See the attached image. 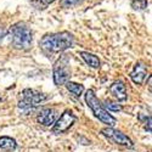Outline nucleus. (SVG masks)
Here are the masks:
<instances>
[{
	"label": "nucleus",
	"mask_w": 152,
	"mask_h": 152,
	"mask_svg": "<svg viewBox=\"0 0 152 152\" xmlns=\"http://www.w3.org/2000/svg\"><path fill=\"white\" fill-rule=\"evenodd\" d=\"M82 3V0H60L61 7H73Z\"/></svg>",
	"instance_id": "nucleus-17"
},
{
	"label": "nucleus",
	"mask_w": 152,
	"mask_h": 152,
	"mask_svg": "<svg viewBox=\"0 0 152 152\" xmlns=\"http://www.w3.org/2000/svg\"><path fill=\"white\" fill-rule=\"evenodd\" d=\"M55 0H32L31 5L37 10H45L50 4H53Z\"/></svg>",
	"instance_id": "nucleus-14"
},
{
	"label": "nucleus",
	"mask_w": 152,
	"mask_h": 152,
	"mask_svg": "<svg viewBox=\"0 0 152 152\" xmlns=\"http://www.w3.org/2000/svg\"><path fill=\"white\" fill-rule=\"evenodd\" d=\"M74 44V38L69 32H60L46 34L40 40V48L46 54H57L67 49H71Z\"/></svg>",
	"instance_id": "nucleus-1"
},
{
	"label": "nucleus",
	"mask_w": 152,
	"mask_h": 152,
	"mask_svg": "<svg viewBox=\"0 0 152 152\" xmlns=\"http://www.w3.org/2000/svg\"><path fill=\"white\" fill-rule=\"evenodd\" d=\"M11 43L17 50H28L33 42V33L24 23H16L11 28Z\"/></svg>",
	"instance_id": "nucleus-3"
},
{
	"label": "nucleus",
	"mask_w": 152,
	"mask_h": 152,
	"mask_svg": "<svg viewBox=\"0 0 152 152\" xmlns=\"http://www.w3.org/2000/svg\"><path fill=\"white\" fill-rule=\"evenodd\" d=\"M101 105L104 106L105 110H110V111H115V112H118V111H122V106L118 105L117 102H113L111 100H105L104 102H101Z\"/></svg>",
	"instance_id": "nucleus-15"
},
{
	"label": "nucleus",
	"mask_w": 152,
	"mask_h": 152,
	"mask_svg": "<svg viewBox=\"0 0 152 152\" xmlns=\"http://www.w3.org/2000/svg\"><path fill=\"white\" fill-rule=\"evenodd\" d=\"M77 121V116L73 115V112L71 110H66L65 112L60 116L55 125L53 126V133L54 134H62L67 132L71 126Z\"/></svg>",
	"instance_id": "nucleus-6"
},
{
	"label": "nucleus",
	"mask_w": 152,
	"mask_h": 152,
	"mask_svg": "<svg viewBox=\"0 0 152 152\" xmlns=\"http://www.w3.org/2000/svg\"><path fill=\"white\" fill-rule=\"evenodd\" d=\"M65 85H66V89L69 91V93H72L73 95H75V96H80L82 94H83V91H84V86L82 85V84H78V83H74V82H66L65 83Z\"/></svg>",
	"instance_id": "nucleus-13"
},
{
	"label": "nucleus",
	"mask_w": 152,
	"mask_h": 152,
	"mask_svg": "<svg viewBox=\"0 0 152 152\" xmlns=\"http://www.w3.org/2000/svg\"><path fill=\"white\" fill-rule=\"evenodd\" d=\"M130 5L134 10H145L147 7V0H132Z\"/></svg>",
	"instance_id": "nucleus-16"
},
{
	"label": "nucleus",
	"mask_w": 152,
	"mask_h": 152,
	"mask_svg": "<svg viewBox=\"0 0 152 152\" xmlns=\"http://www.w3.org/2000/svg\"><path fill=\"white\" fill-rule=\"evenodd\" d=\"M80 56L85 61L86 65L90 66L91 68H99L100 67V60H99V57L96 55H94L91 53H88V51H82Z\"/></svg>",
	"instance_id": "nucleus-11"
},
{
	"label": "nucleus",
	"mask_w": 152,
	"mask_h": 152,
	"mask_svg": "<svg viewBox=\"0 0 152 152\" xmlns=\"http://www.w3.org/2000/svg\"><path fill=\"white\" fill-rule=\"evenodd\" d=\"M49 96L34 89H24L22 91V99L18 101V108L24 112H29L37 108L42 102L46 101Z\"/></svg>",
	"instance_id": "nucleus-4"
},
{
	"label": "nucleus",
	"mask_w": 152,
	"mask_h": 152,
	"mask_svg": "<svg viewBox=\"0 0 152 152\" xmlns=\"http://www.w3.org/2000/svg\"><path fill=\"white\" fill-rule=\"evenodd\" d=\"M129 77H130V79H132L135 84L141 85V84L145 82V79L147 78V69H146V66L144 65V63H141V62L136 63L135 67H134V69L130 72Z\"/></svg>",
	"instance_id": "nucleus-9"
},
{
	"label": "nucleus",
	"mask_w": 152,
	"mask_h": 152,
	"mask_svg": "<svg viewBox=\"0 0 152 152\" xmlns=\"http://www.w3.org/2000/svg\"><path fill=\"white\" fill-rule=\"evenodd\" d=\"M16 147H17V144H16L15 139H12L10 136H1L0 137V148L12 151Z\"/></svg>",
	"instance_id": "nucleus-12"
},
{
	"label": "nucleus",
	"mask_w": 152,
	"mask_h": 152,
	"mask_svg": "<svg viewBox=\"0 0 152 152\" xmlns=\"http://www.w3.org/2000/svg\"><path fill=\"white\" fill-rule=\"evenodd\" d=\"M5 34H6V31H5V28H4L3 26H0V40H1L3 38L5 37Z\"/></svg>",
	"instance_id": "nucleus-18"
},
{
	"label": "nucleus",
	"mask_w": 152,
	"mask_h": 152,
	"mask_svg": "<svg viewBox=\"0 0 152 152\" xmlns=\"http://www.w3.org/2000/svg\"><path fill=\"white\" fill-rule=\"evenodd\" d=\"M85 102H86L88 107L93 111L94 116L100 122H102L104 124H106L108 126H115L116 125L117 119L113 116H111L107 110L104 108V106L101 105V101L97 99V96L95 95V91L93 89L86 90V93H85Z\"/></svg>",
	"instance_id": "nucleus-2"
},
{
	"label": "nucleus",
	"mask_w": 152,
	"mask_h": 152,
	"mask_svg": "<svg viewBox=\"0 0 152 152\" xmlns=\"http://www.w3.org/2000/svg\"><path fill=\"white\" fill-rule=\"evenodd\" d=\"M53 74H54V83L57 86L65 85V83L69 80L72 75V71H71V63H69L68 55L65 54L60 56V58L54 63Z\"/></svg>",
	"instance_id": "nucleus-5"
},
{
	"label": "nucleus",
	"mask_w": 152,
	"mask_h": 152,
	"mask_svg": "<svg viewBox=\"0 0 152 152\" xmlns=\"http://www.w3.org/2000/svg\"><path fill=\"white\" fill-rule=\"evenodd\" d=\"M56 117H57V111L55 108H43L38 112L37 122L42 125L50 126L55 123Z\"/></svg>",
	"instance_id": "nucleus-8"
},
{
	"label": "nucleus",
	"mask_w": 152,
	"mask_h": 152,
	"mask_svg": "<svg viewBox=\"0 0 152 152\" xmlns=\"http://www.w3.org/2000/svg\"><path fill=\"white\" fill-rule=\"evenodd\" d=\"M101 134L108 139H111L113 142H116L121 146H125V147H129V148L134 147V142L132 141V139L119 130H116L113 128H105V129L101 130Z\"/></svg>",
	"instance_id": "nucleus-7"
},
{
	"label": "nucleus",
	"mask_w": 152,
	"mask_h": 152,
	"mask_svg": "<svg viewBox=\"0 0 152 152\" xmlns=\"http://www.w3.org/2000/svg\"><path fill=\"white\" fill-rule=\"evenodd\" d=\"M110 93L111 95L115 97L117 101H125L128 99V95H126V88L125 84L122 80H117L111 86H110Z\"/></svg>",
	"instance_id": "nucleus-10"
}]
</instances>
